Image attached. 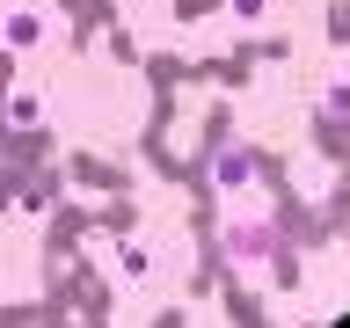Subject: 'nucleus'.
Returning <instances> with one entry per match:
<instances>
[{
	"mask_svg": "<svg viewBox=\"0 0 350 328\" xmlns=\"http://www.w3.org/2000/svg\"><path fill=\"white\" fill-rule=\"evenodd\" d=\"M248 182H256V153H248V146H219L212 153V190L219 197H241Z\"/></svg>",
	"mask_w": 350,
	"mask_h": 328,
	"instance_id": "f257e3e1",
	"label": "nucleus"
},
{
	"mask_svg": "<svg viewBox=\"0 0 350 328\" xmlns=\"http://www.w3.org/2000/svg\"><path fill=\"white\" fill-rule=\"evenodd\" d=\"M226 248H234L241 262H256L262 248H270V226H262V219H241V226H226Z\"/></svg>",
	"mask_w": 350,
	"mask_h": 328,
	"instance_id": "f03ea898",
	"label": "nucleus"
},
{
	"mask_svg": "<svg viewBox=\"0 0 350 328\" xmlns=\"http://www.w3.org/2000/svg\"><path fill=\"white\" fill-rule=\"evenodd\" d=\"M0 37L15 44V51H29V44H44V15H37V8H22V15H8V29H0Z\"/></svg>",
	"mask_w": 350,
	"mask_h": 328,
	"instance_id": "7ed1b4c3",
	"label": "nucleus"
},
{
	"mask_svg": "<svg viewBox=\"0 0 350 328\" xmlns=\"http://www.w3.org/2000/svg\"><path fill=\"white\" fill-rule=\"evenodd\" d=\"M37 117H44V102L29 95V87H15V95H8V124H22V131H29Z\"/></svg>",
	"mask_w": 350,
	"mask_h": 328,
	"instance_id": "20e7f679",
	"label": "nucleus"
},
{
	"mask_svg": "<svg viewBox=\"0 0 350 328\" xmlns=\"http://www.w3.org/2000/svg\"><path fill=\"white\" fill-rule=\"evenodd\" d=\"M321 109H328V117H350V81H328L321 87Z\"/></svg>",
	"mask_w": 350,
	"mask_h": 328,
	"instance_id": "39448f33",
	"label": "nucleus"
},
{
	"mask_svg": "<svg viewBox=\"0 0 350 328\" xmlns=\"http://www.w3.org/2000/svg\"><path fill=\"white\" fill-rule=\"evenodd\" d=\"M117 270H124V277H146V248L124 241V248H117Z\"/></svg>",
	"mask_w": 350,
	"mask_h": 328,
	"instance_id": "423d86ee",
	"label": "nucleus"
},
{
	"mask_svg": "<svg viewBox=\"0 0 350 328\" xmlns=\"http://www.w3.org/2000/svg\"><path fill=\"white\" fill-rule=\"evenodd\" d=\"M262 8H270V0H234V15H241V22H256Z\"/></svg>",
	"mask_w": 350,
	"mask_h": 328,
	"instance_id": "0eeeda50",
	"label": "nucleus"
}]
</instances>
